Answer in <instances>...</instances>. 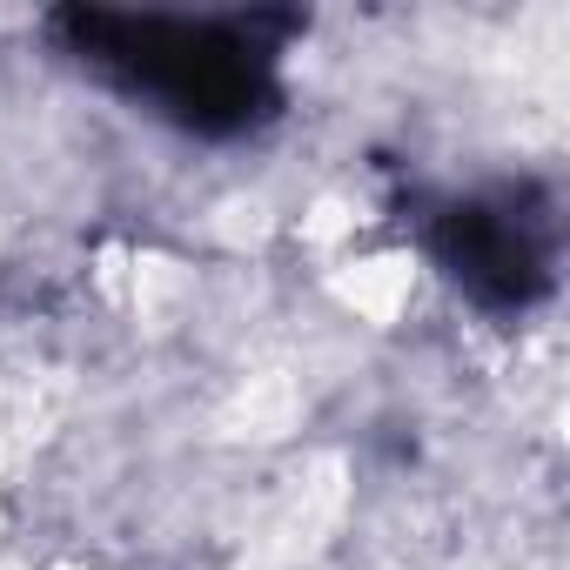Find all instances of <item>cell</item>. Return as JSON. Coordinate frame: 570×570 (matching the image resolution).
I'll return each mask as SVG.
<instances>
[{
    "mask_svg": "<svg viewBox=\"0 0 570 570\" xmlns=\"http://www.w3.org/2000/svg\"><path fill=\"white\" fill-rule=\"evenodd\" d=\"M81 55L155 95L175 121L202 135H235L275 101L268 48L248 28L222 21H175V14H108V8H75L61 14Z\"/></svg>",
    "mask_w": 570,
    "mask_h": 570,
    "instance_id": "cell-1",
    "label": "cell"
},
{
    "mask_svg": "<svg viewBox=\"0 0 570 570\" xmlns=\"http://www.w3.org/2000/svg\"><path fill=\"white\" fill-rule=\"evenodd\" d=\"M443 262L497 309H523L543 296V235L517 202H463L443 215Z\"/></svg>",
    "mask_w": 570,
    "mask_h": 570,
    "instance_id": "cell-2",
    "label": "cell"
}]
</instances>
